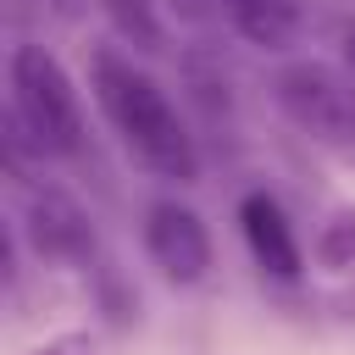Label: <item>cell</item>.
I'll return each mask as SVG.
<instances>
[{
    "label": "cell",
    "instance_id": "obj_1",
    "mask_svg": "<svg viewBox=\"0 0 355 355\" xmlns=\"http://www.w3.org/2000/svg\"><path fill=\"white\" fill-rule=\"evenodd\" d=\"M89 94L144 172H155L161 183H194L200 178V144H194L189 122L178 116L166 89L133 55L100 44L89 55Z\"/></svg>",
    "mask_w": 355,
    "mask_h": 355
},
{
    "label": "cell",
    "instance_id": "obj_2",
    "mask_svg": "<svg viewBox=\"0 0 355 355\" xmlns=\"http://www.w3.org/2000/svg\"><path fill=\"white\" fill-rule=\"evenodd\" d=\"M6 111L33 133V144L50 155V161H72L83 155V105H78V89L67 78V67L33 44V39H17L11 55H6Z\"/></svg>",
    "mask_w": 355,
    "mask_h": 355
},
{
    "label": "cell",
    "instance_id": "obj_3",
    "mask_svg": "<svg viewBox=\"0 0 355 355\" xmlns=\"http://www.w3.org/2000/svg\"><path fill=\"white\" fill-rule=\"evenodd\" d=\"M272 100L277 111L316 144L327 150H355V78L333 61H283L272 72Z\"/></svg>",
    "mask_w": 355,
    "mask_h": 355
},
{
    "label": "cell",
    "instance_id": "obj_4",
    "mask_svg": "<svg viewBox=\"0 0 355 355\" xmlns=\"http://www.w3.org/2000/svg\"><path fill=\"white\" fill-rule=\"evenodd\" d=\"M17 239L33 250L39 266H94L100 261V239H94V222L89 211L50 178L28 183L22 189V222H17Z\"/></svg>",
    "mask_w": 355,
    "mask_h": 355
},
{
    "label": "cell",
    "instance_id": "obj_5",
    "mask_svg": "<svg viewBox=\"0 0 355 355\" xmlns=\"http://www.w3.org/2000/svg\"><path fill=\"white\" fill-rule=\"evenodd\" d=\"M139 239H144L150 266H155L166 283L194 288V283L211 277V227H205V216H200L194 205H183L178 194H161V200L144 205Z\"/></svg>",
    "mask_w": 355,
    "mask_h": 355
},
{
    "label": "cell",
    "instance_id": "obj_6",
    "mask_svg": "<svg viewBox=\"0 0 355 355\" xmlns=\"http://www.w3.org/2000/svg\"><path fill=\"white\" fill-rule=\"evenodd\" d=\"M239 233H244V244H250V255H255V266L266 277H277V283H300L305 277V250H300L294 222L277 205V194L250 189L239 200Z\"/></svg>",
    "mask_w": 355,
    "mask_h": 355
},
{
    "label": "cell",
    "instance_id": "obj_7",
    "mask_svg": "<svg viewBox=\"0 0 355 355\" xmlns=\"http://www.w3.org/2000/svg\"><path fill=\"white\" fill-rule=\"evenodd\" d=\"M178 72H183V89H189L194 116L205 128H222L227 133L233 128V72H227V61L216 50H205V44H189L183 61H178Z\"/></svg>",
    "mask_w": 355,
    "mask_h": 355
},
{
    "label": "cell",
    "instance_id": "obj_8",
    "mask_svg": "<svg viewBox=\"0 0 355 355\" xmlns=\"http://www.w3.org/2000/svg\"><path fill=\"white\" fill-rule=\"evenodd\" d=\"M222 11L255 50H288L305 28V0H222Z\"/></svg>",
    "mask_w": 355,
    "mask_h": 355
},
{
    "label": "cell",
    "instance_id": "obj_9",
    "mask_svg": "<svg viewBox=\"0 0 355 355\" xmlns=\"http://www.w3.org/2000/svg\"><path fill=\"white\" fill-rule=\"evenodd\" d=\"M94 6L133 55H166V22H161L155 0H94Z\"/></svg>",
    "mask_w": 355,
    "mask_h": 355
},
{
    "label": "cell",
    "instance_id": "obj_10",
    "mask_svg": "<svg viewBox=\"0 0 355 355\" xmlns=\"http://www.w3.org/2000/svg\"><path fill=\"white\" fill-rule=\"evenodd\" d=\"M311 261L333 277L355 272V205H333L311 233Z\"/></svg>",
    "mask_w": 355,
    "mask_h": 355
},
{
    "label": "cell",
    "instance_id": "obj_11",
    "mask_svg": "<svg viewBox=\"0 0 355 355\" xmlns=\"http://www.w3.org/2000/svg\"><path fill=\"white\" fill-rule=\"evenodd\" d=\"M89 277H94V305H100L105 327H111V333H128V327L139 322V294L128 288V277H122L111 261H94Z\"/></svg>",
    "mask_w": 355,
    "mask_h": 355
},
{
    "label": "cell",
    "instance_id": "obj_12",
    "mask_svg": "<svg viewBox=\"0 0 355 355\" xmlns=\"http://www.w3.org/2000/svg\"><path fill=\"white\" fill-rule=\"evenodd\" d=\"M28 355H111V344H105V333H94V327H61V333L39 338Z\"/></svg>",
    "mask_w": 355,
    "mask_h": 355
},
{
    "label": "cell",
    "instance_id": "obj_13",
    "mask_svg": "<svg viewBox=\"0 0 355 355\" xmlns=\"http://www.w3.org/2000/svg\"><path fill=\"white\" fill-rule=\"evenodd\" d=\"M333 50H338V67L355 78V11L338 17V28H333Z\"/></svg>",
    "mask_w": 355,
    "mask_h": 355
},
{
    "label": "cell",
    "instance_id": "obj_14",
    "mask_svg": "<svg viewBox=\"0 0 355 355\" xmlns=\"http://www.w3.org/2000/svg\"><path fill=\"white\" fill-rule=\"evenodd\" d=\"M166 11H172L178 22H211V17L222 11V0H166Z\"/></svg>",
    "mask_w": 355,
    "mask_h": 355
},
{
    "label": "cell",
    "instance_id": "obj_15",
    "mask_svg": "<svg viewBox=\"0 0 355 355\" xmlns=\"http://www.w3.org/2000/svg\"><path fill=\"white\" fill-rule=\"evenodd\" d=\"M44 17H55V22H78L83 11H89V0H33Z\"/></svg>",
    "mask_w": 355,
    "mask_h": 355
},
{
    "label": "cell",
    "instance_id": "obj_16",
    "mask_svg": "<svg viewBox=\"0 0 355 355\" xmlns=\"http://www.w3.org/2000/svg\"><path fill=\"white\" fill-rule=\"evenodd\" d=\"M322 305H327L338 322H355V283H344V288H338V294H327Z\"/></svg>",
    "mask_w": 355,
    "mask_h": 355
}]
</instances>
